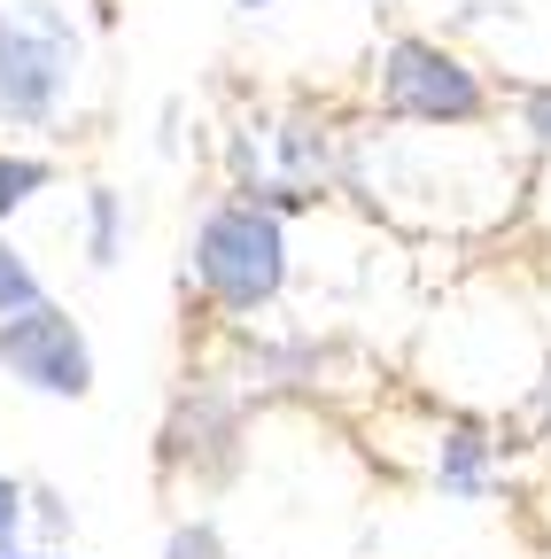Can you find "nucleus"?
<instances>
[{
    "label": "nucleus",
    "mask_w": 551,
    "mask_h": 559,
    "mask_svg": "<svg viewBox=\"0 0 551 559\" xmlns=\"http://www.w3.org/2000/svg\"><path fill=\"white\" fill-rule=\"evenodd\" d=\"M373 102L388 124H420V132H474L490 117V86L481 70L458 62L435 39H388L373 62Z\"/></svg>",
    "instance_id": "20e7f679"
},
{
    "label": "nucleus",
    "mask_w": 551,
    "mask_h": 559,
    "mask_svg": "<svg viewBox=\"0 0 551 559\" xmlns=\"http://www.w3.org/2000/svg\"><path fill=\"white\" fill-rule=\"evenodd\" d=\"M39 559H79V551H71V544H62V551H39Z\"/></svg>",
    "instance_id": "f3484780"
},
{
    "label": "nucleus",
    "mask_w": 551,
    "mask_h": 559,
    "mask_svg": "<svg viewBox=\"0 0 551 559\" xmlns=\"http://www.w3.org/2000/svg\"><path fill=\"white\" fill-rule=\"evenodd\" d=\"M249 404H272V396H319L326 381V349L311 334H256V326H233V349L218 366Z\"/></svg>",
    "instance_id": "0eeeda50"
},
{
    "label": "nucleus",
    "mask_w": 551,
    "mask_h": 559,
    "mask_svg": "<svg viewBox=\"0 0 551 559\" xmlns=\"http://www.w3.org/2000/svg\"><path fill=\"white\" fill-rule=\"evenodd\" d=\"M0 559H39V551H32V544H24V551H0Z\"/></svg>",
    "instance_id": "a211bd4d"
},
{
    "label": "nucleus",
    "mask_w": 551,
    "mask_h": 559,
    "mask_svg": "<svg viewBox=\"0 0 551 559\" xmlns=\"http://www.w3.org/2000/svg\"><path fill=\"white\" fill-rule=\"evenodd\" d=\"M233 9H241V16H256V9H272V0H233Z\"/></svg>",
    "instance_id": "dca6fc26"
},
{
    "label": "nucleus",
    "mask_w": 551,
    "mask_h": 559,
    "mask_svg": "<svg viewBox=\"0 0 551 559\" xmlns=\"http://www.w3.org/2000/svg\"><path fill=\"white\" fill-rule=\"evenodd\" d=\"M86 264L94 272H109L117 257H124V241H132V210H124V194L117 187H86Z\"/></svg>",
    "instance_id": "6e6552de"
},
{
    "label": "nucleus",
    "mask_w": 551,
    "mask_h": 559,
    "mask_svg": "<svg viewBox=\"0 0 551 559\" xmlns=\"http://www.w3.org/2000/svg\"><path fill=\"white\" fill-rule=\"evenodd\" d=\"M47 187H55V164H47V156H32V148H0V226H9L16 210H32Z\"/></svg>",
    "instance_id": "9d476101"
},
{
    "label": "nucleus",
    "mask_w": 551,
    "mask_h": 559,
    "mask_svg": "<svg viewBox=\"0 0 551 559\" xmlns=\"http://www.w3.org/2000/svg\"><path fill=\"white\" fill-rule=\"evenodd\" d=\"M520 132H528V148H551V79L520 94Z\"/></svg>",
    "instance_id": "4468645a"
},
{
    "label": "nucleus",
    "mask_w": 551,
    "mask_h": 559,
    "mask_svg": "<svg viewBox=\"0 0 551 559\" xmlns=\"http://www.w3.org/2000/svg\"><path fill=\"white\" fill-rule=\"evenodd\" d=\"M249 428H256V404L218 366H194L164 404L156 481L171 498H226V489L249 474Z\"/></svg>",
    "instance_id": "f03ea898"
},
{
    "label": "nucleus",
    "mask_w": 551,
    "mask_h": 559,
    "mask_svg": "<svg viewBox=\"0 0 551 559\" xmlns=\"http://www.w3.org/2000/svg\"><path fill=\"white\" fill-rule=\"evenodd\" d=\"M24 474H9L0 466V551H24Z\"/></svg>",
    "instance_id": "ddd939ff"
},
{
    "label": "nucleus",
    "mask_w": 551,
    "mask_h": 559,
    "mask_svg": "<svg viewBox=\"0 0 551 559\" xmlns=\"http://www.w3.org/2000/svg\"><path fill=\"white\" fill-rule=\"evenodd\" d=\"M86 86V39L55 0H0V124L55 132Z\"/></svg>",
    "instance_id": "7ed1b4c3"
},
{
    "label": "nucleus",
    "mask_w": 551,
    "mask_h": 559,
    "mask_svg": "<svg viewBox=\"0 0 551 559\" xmlns=\"http://www.w3.org/2000/svg\"><path fill=\"white\" fill-rule=\"evenodd\" d=\"M71 528H79V506L62 498L55 481H32V489H24V544H32V551H62V544H71Z\"/></svg>",
    "instance_id": "1a4fd4ad"
},
{
    "label": "nucleus",
    "mask_w": 551,
    "mask_h": 559,
    "mask_svg": "<svg viewBox=\"0 0 551 559\" xmlns=\"http://www.w3.org/2000/svg\"><path fill=\"white\" fill-rule=\"evenodd\" d=\"M528 428H536V443L551 451V373H543V381H528Z\"/></svg>",
    "instance_id": "2eb2a0df"
},
{
    "label": "nucleus",
    "mask_w": 551,
    "mask_h": 559,
    "mask_svg": "<svg viewBox=\"0 0 551 559\" xmlns=\"http://www.w3.org/2000/svg\"><path fill=\"white\" fill-rule=\"evenodd\" d=\"M428 489L443 506H490L498 489H505V443L490 428V412H443L435 419V436H428Z\"/></svg>",
    "instance_id": "423d86ee"
},
{
    "label": "nucleus",
    "mask_w": 551,
    "mask_h": 559,
    "mask_svg": "<svg viewBox=\"0 0 551 559\" xmlns=\"http://www.w3.org/2000/svg\"><path fill=\"white\" fill-rule=\"evenodd\" d=\"M296 280V249H288V218L218 194L187 234V288L211 304L226 326H256L264 311H280Z\"/></svg>",
    "instance_id": "f257e3e1"
},
{
    "label": "nucleus",
    "mask_w": 551,
    "mask_h": 559,
    "mask_svg": "<svg viewBox=\"0 0 551 559\" xmlns=\"http://www.w3.org/2000/svg\"><path fill=\"white\" fill-rule=\"evenodd\" d=\"M0 373H9L16 389L47 396V404H86L94 381H101V358H94V334L71 304H24L0 319Z\"/></svg>",
    "instance_id": "39448f33"
},
{
    "label": "nucleus",
    "mask_w": 551,
    "mask_h": 559,
    "mask_svg": "<svg viewBox=\"0 0 551 559\" xmlns=\"http://www.w3.org/2000/svg\"><path fill=\"white\" fill-rule=\"evenodd\" d=\"M156 559H233V544H226V528L211 521V513H179L171 528H164V551Z\"/></svg>",
    "instance_id": "9b49d317"
},
{
    "label": "nucleus",
    "mask_w": 551,
    "mask_h": 559,
    "mask_svg": "<svg viewBox=\"0 0 551 559\" xmlns=\"http://www.w3.org/2000/svg\"><path fill=\"white\" fill-rule=\"evenodd\" d=\"M47 296V280H39V264L9 241V226H0V319L9 311H24V304H39Z\"/></svg>",
    "instance_id": "f8f14e48"
}]
</instances>
